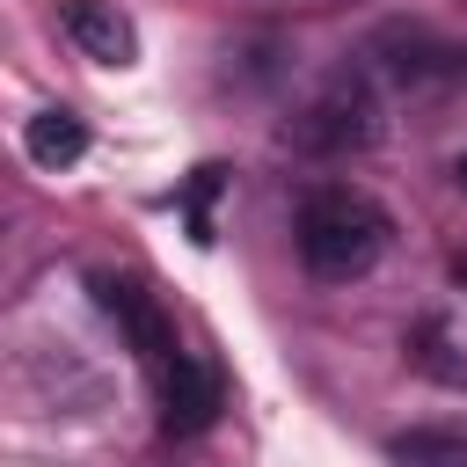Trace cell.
<instances>
[{
	"instance_id": "6da1fadb",
	"label": "cell",
	"mask_w": 467,
	"mask_h": 467,
	"mask_svg": "<svg viewBox=\"0 0 467 467\" xmlns=\"http://www.w3.org/2000/svg\"><path fill=\"white\" fill-rule=\"evenodd\" d=\"M292 234H299V263L321 277V285H350V277H365L379 255H387V212L365 197V190H350V182H328V190H314L306 204H299V219H292Z\"/></svg>"
},
{
	"instance_id": "7a4b0ae2",
	"label": "cell",
	"mask_w": 467,
	"mask_h": 467,
	"mask_svg": "<svg viewBox=\"0 0 467 467\" xmlns=\"http://www.w3.org/2000/svg\"><path fill=\"white\" fill-rule=\"evenodd\" d=\"M88 292H95V306L117 321V336L139 350V365L146 372H161V365H175L182 358V343H175V328H168V314H161V299L139 285V277H117V270H95L88 277Z\"/></svg>"
},
{
	"instance_id": "3957f363",
	"label": "cell",
	"mask_w": 467,
	"mask_h": 467,
	"mask_svg": "<svg viewBox=\"0 0 467 467\" xmlns=\"http://www.w3.org/2000/svg\"><path fill=\"white\" fill-rule=\"evenodd\" d=\"M292 146L299 153H321V161H343V153L372 146V95L358 80H336L328 95H314L292 117Z\"/></svg>"
},
{
	"instance_id": "277c9868",
	"label": "cell",
	"mask_w": 467,
	"mask_h": 467,
	"mask_svg": "<svg viewBox=\"0 0 467 467\" xmlns=\"http://www.w3.org/2000/svg\"><path fill=\"white\" fill-rule=\"evenodd\" d=\"M153 387H161V431H175V438H197L219 416V372L204 358H190V350L175 365H161Z\"/></svg>"
},
{
	"instance_id": "5b68a950",
	"label": "cell",
	"mask_w": 467,
	"mask_h": 467,
	"mask_svg": "<svg viewBox=\"0 0 467 467\" xmlns=\"http://www.w3.org/2000/svg\"><path fill=\"white\" fill-rule=\"evenodd\" d=\"M58 29L80 44V58H95V66H131L139 58V29H131V15L117 7V0H66L58 7Z\"/></svg>"
},
{
	"instance_id": "8992f818",
	"label": "cell",
	"mask_w": 467,
	"mask_h": 467,
	"mask_svg": "<svg viewBox=\"0 0 467 467\" xmlns=\"http://www.w3.org/2000/svg\"><path fill=\"white\" fill-rule=\"evenodd\" d=\"M22 153H29L36 168H73V161L88 153V124H80L73 109H36V117L22 124Z\"/></svg>"
},
{
	"instance_id": "52a82bcc",
	"label": "cell",
	"mask_w": 467,
	"mask_h": 467,
	"mask_svg": "<svg viewBox=\"0 0 467 467\" xmlns=\"http://www.w3.org/2000/svg\"><path fill=\"white\" fill-rule=\"evenodd\" d=\"M409 358H416L431 379L467 387V350L452 343V328H445V321H416V328H409Z\"/></svg>"
},
{
	"instance_id": "ba28073f",
	"label": "cell",
	"mask_w": 467,
	"mask_h": 467,
	"mask_svg": "<svg viewBox=\"0 0 467 467\" xmlns=\"http://www.w3.org/2000/svg\"><path fill=\"white\" fill-rule=\"evenodd\" d=\"M394 467H467V431H401L387 445Z\"/></svg>"
},
{
	"instance_id": "9c48e42d",
	"label": "cell",
	"mask_w": 467,
	"mask_h": 467,
	"mask_svg": "<svg viewBox=\"0 0 467 467\" xmlns=\"http://www.w3.org/2000/svg\"><path fill=\"white\" fill-rule=\"evenodd\" d=\"M212 190H219V168H197V182H190V234L197 241H212Z\"/></svg>"
},
{
	"instance_id": "30bf717a",
	"label": "cell",
	"mask_w": 467,
	"mask_h": 467,
	"mask_svg": "<svg viewBox=\"0 0 467 467\" xmlns=\"http://www.w3.org/2000/svg\"><path fill=\"white\" fill-rule=\"evenodd\" d=\"M460 190H467V161H460Z\"/></svg>"
}]
</instances>
